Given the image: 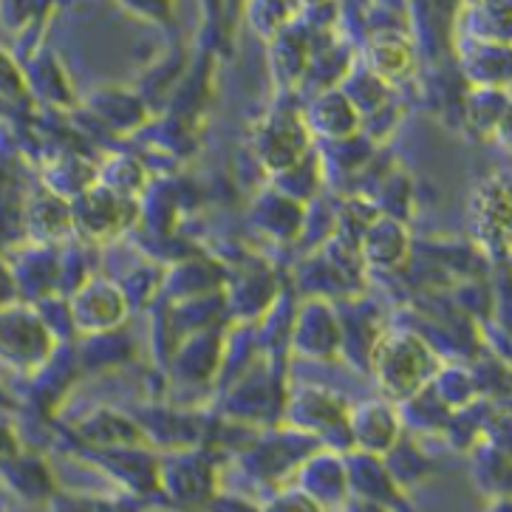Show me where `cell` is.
Here are the masks:
<instances>
[{
	"label": "cell",
	"mask_w": 512,
	"mask_h": 512,
	"mask_svg": "<svg viewBox=\"0 0 512 512\" xmlns=\"http://www.w3.org/2000/svg\"><path fill=\"white\" fill-rule=\"evenodd\" d=\"M51 351V334L40 317L23 306L0 309V360L15 368H34Z\"/></svg>",
	"instance_id": "6da1fadb"
},
{
	"label": "cell",
	"mask_w": 512,
	"mask_h": 512,
	"mask_svg": "<svg viewBox=\"0 0 512 512\" xmlns=\"http://www.w3.org/2000/svg\"><path fill=\"white\" fill-rule=\"evenodd\" d=\"M74 323L88 331H100L114 326L122 314V298L111 283L91 281L74 295Z\"/></svg>",
	"instance_id": "7a4b0ae2"
},
{
	"label": "cell",
	"mask_w": 512,
	"mask_h": 512,
	"mask_svg": "<svg viewBox=\"0 0 512 512\" xmlns=\"http://www.w3.org/2000/svg\"><path fill=\"white\" fill-rule=\"evenodd\" d=\"M391 357H397V363L394 360L385 363L388 365L385 374H382L385 385L399 391V394H408L419 385L416 380H422V374L428 368V348L422 346L419 340H413V337H402L391 346Z\"/></svg>",
	"instance_id": "3957f363"
},
{
	"label": "cell",
	"mask_w": 512,
	"mask_h": 512,
	"mask_svg": "<svg viewBox=\"0 0 512 512\" xmlns=\"http://www.w3.org/2000/svg\"><path fill=\"white\" fill-rule=\"evenodd\" d=\"M411 63V46L397 34H380L368 46V68H374L385 80H399V77L411 74Z\"/></svg>",
	"instance_id": "277c9868"
},
{
	"label": "cell",
	"mask_w": 512,
	"mask_h": 512,
	"mask_svg": "<svg viewBox=\"0 0 512 512\" xmlns=\"http://www.w3.org/2000/svg\"><path fill=\"white\" fill-rule=\"evenodd\" d=\"M6 479L12 476V484L20 493V498L26 501H43V498H51V490H54V481H51L49 470L37 459H15V462H6Z\"/></svg>",
	"instance_id": "5b68a950"
},
{
	"label": "cell",
	"mask_w": 512,
	"mask_h": 512,
	"mask_svg": "<svg viewBox=\"0 0 512 512\" xmlns=\"http://www.w3.org/2000/svg\"><path fill=\"white\" fill-rule=\"evenodd\" d=\"M71 224V215H68V207L63 204L60 196H43L32 204V213H29V232L34 230L37 238L49 241V238H57L63 235Z\"/></svg>",
	"instance_id": "8992f818"
},
{
	"label": "cell",
	"mask_w": 512,
	"mask_h": 512,
	"mask_svg": "<svg viewBox=\"0 0 512 512\" xmlns=\"http://www.w3.org/2000/svg\"><path fill=\"white\" fill-rule=\"evenodd\" d=\"M368 244H382L377 249H368V258H374L377 264H394L408 249L405 232L399 230L397 221H380V227L368 230Z\"/></svg>",
	"instance_id": "52a82bcc"
},
{
	"label": "cell",
	"mask_w": 512,
	"mask_h": 512,
	"mask_svg": "<svg viewBox=\"0 0 512 512\" xmlns=\"http://www.w3.org/2000/svg\"><path fill=\"white\" fill-rule=\"evenodd\" d=\"M264 512H320V504L306 493H283Z\"/></svg>",
	"instance_id": "ba28073f"
},
{
	"label": "cell",
	"mask_w": 512,
	"mask_h": 512,
	"mask_svg": "<svg viewBox=\"0 0 512 512\" xmlns=\"http://www.w3.org/2000/svg\"><path fill=\"white\" fill-rule=\"evenodd\" d=\"M496 133L504 139V142H507V145H512V105H507V111H504L501 119H498Z\"/></svg>",
	"instance_id": "9c48e42d"
},
{
	"label": "cell",
	"mask_w": 512,
	"mask_h": 512,
	"mask_svg": "<svg viewBox=\"0 0 512 512\" xmlns=\"http://www.w3.org/2000/svg\"><path fill=\"white\" fill-rule=\"evenodd\" d=\"M487 512H512V496L496 498V501L490 504V510Z\"/></svg>",
	"instance_id": "30bf717a"
}]
</instances>
